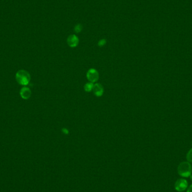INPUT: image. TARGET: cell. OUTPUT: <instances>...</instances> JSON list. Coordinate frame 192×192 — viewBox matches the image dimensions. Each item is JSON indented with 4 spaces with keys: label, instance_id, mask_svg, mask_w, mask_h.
<instances>
[{
    "label": "cell",
    "instance_id": "1",
    "mask_svg": "<svg viewBox=\"0 0 192 192\" xmlns=\"http://www.w3.org/2000/svg\"><path fill=\"white\" fill-rule=\"evenodd\" d=\"M178 173L184 178L189 177L192 173V165L189 162H182L178 166Z\"/></svg>",
    "mask_w": 192,
    "mask_h": 192
},
{
    "label": "cell",
    "instance_id": "2",
    "mask_svg": "<svg viewBox=\"0 0 192 192\" xmlns=\"http://www.w3.org/2000/svg\"><path fill=\"white\" fill-rule=\"evenodd\" d=\"M16 79L20 84L26 86L29 84L31 80V76L27 71L21 70L17 73Z\"/></svg>",
    "mask_w": 192,
    "mask_h": 192
},
{
    "label": "cell",
    "instance_id": "3",
    "mask_svg": "<svg viewBox=\"0 0 192 192\" xmlns=\"http://www.w3.org/2000/svg\"><path fill=\"white\" fill-rule=\"evenodd\" d=\"M87 78L89 82L96 83L99 79V73L95 69H90L87 72Z\"/></svg>",
    "mask_w": 192,
    "mask_h": 192
},
{
    "label": "cell",
    "instance_id": "4",
    "mask_svg": "<svg viewBox=\"0 0 192 192\" xmlns=\"http://www.w3.org/2000/svg\"><path fill=\"white\" fill-rule=\"evenodd\" d=\"M188 182L184 179H179L175 183V189L176 191L182 192L188 188Z\"/></svg>",
    "mask_w": 192,
    "mask_h": 192
},
{
    "label": "cell",
    "instance_id": "5",
    "mask_svg": "<svg viewBox=\"0 0 192 192\" xmlns=\"http://www.w3.org/2000/svg\"><path fill=\"white\" fill-rule=\"evenodd\" d=\"M92 91L96 97H101L104 92L103 86L100 83L94 84Z\"/></svg>",
    "mask_w": 192,
    "mask_h": 192
},
{
    "label": "cell",
    "instance_id": "6",
    "mask_svg": "<svg viewBox=\"0 0 192 192\" xmlns=\"http://www.w3.org/2000/svg\"><path fill=\"white\" fill-rule=\"evenodd\" d=\"M68 44L70 47H76L78 43H79V39L75 35H70L68 38Z\"/></svg>",
    "mask_w": 192,
    "mask_h": 192
},
{
    "label": "cell",
    "instance_id": "7",
    "mask_svg": "<svg viewBox=\"0 0 192 192\" xmlns=\"http://www.w3.org/2000/svg\"><path fill=\"white\" fill-rule=\"evenodd\" d=\"M20 96L23 99L27 100L31 96V90L27 87H23L20 90Z\"/></svg>",
    "mask_w": 192,
    "mask_h": 192
},
{
    "label": "cell",
    "instance_id": "8",
    "mask_svg": "<svg viewBox=\"0 0 192 192\" xmlns=\"http://www.w3.org/2000/svg\"><path fill=\"white\" fill-rule=\"evenodd\" d=\"M94 86V83L91 82H88L86 83L84 86V89L86 92H90L92 91Z\"/></svg>",
    "mask_w": 192,
    "mask_h": 192
},
{
    "label": "cell",
    "instance_id": "9",
    "mask_svg": "<svg viewBox=\"0 0 192 192\" xmlns=\"http://www.w3.org/2000/svg\"><path fill=\"white\" fill-rule=\"evenodd\" d=\"M186 160L189 162L192 163V148H191L186 154Z\"/></svg>",
    "mask_w": 192,
    "mask_h": 192
},
{
    "label": "cell",
    "instance_id": "10",
    "mask_svg": "<svg viewBox=\"0 0 192 192\" xmlns=\"http://www.w3.org/2000/svg\"><path fill=\"white\" fill-rule=\"evenodd\" d=\"M62 132L64 134H69V131H68L66 128H65V127H64V128L62 129Z\"/></svg>",
    "mask_w": 192,
    "mask_h": 192
},
{
    "label": "cell",
    "instance_id": "11",
    "mask_svg": "<svg viewBox=\"0 0 192 192\" xmlns=\"http://www.w3.org/2000/svg\"><path fill=\"white\" fill-rule=\"evenodd\" d=\"M105 43H106V41H105L104 39H102V40H101V41H100L99 43H98V45H99L100 46H102L105 45Z\"/></svg>",
    "mask_w": 192,
    "mask_h": 192
},
{
    "label": "cell",
    "instance_id": "12",
    "mask_svg": "<svg viewBox=\"0 0 192 192\" xmlns=\"http://www.w3.org/2000/svg\"><path fill=\"white\" fill-rule=\"evenodd\" d=\"M75 30H76V32H79L81 30V28H80V27H79V26H76V28H75Z\"/></svg>",
    "mask_w": 192,
    "mask_h": 192
},
{
    "label": "cell",
    "instance_id": "13",
    "mask_svg": "<svg viewBox=\"0 0 192 192\" xmlns=\"http://www.w3.org/2000/svg\"><path fill=\"white\" fill-rule=\"evenodd\" d=\"M186 192H192V184L189 186Z\"/></svg>",
    "mask_w": 192,
    "mask_h": 192
},
{
    "label": "cell",
    "instance_id": "14",
    "mask_svg": "<svg viewBox=\"0 0 192 192\" xmlns=\"http://www.w3.org/2000/svg\"><path fill=\"white\" fill-rule=\"evenodd\" d=\"M190 177V180H191V181H192V174L190 175V176H189Z\"/></svg>",
    "mask_w": 192,
    "mask_h": 192
}]
</instances>
